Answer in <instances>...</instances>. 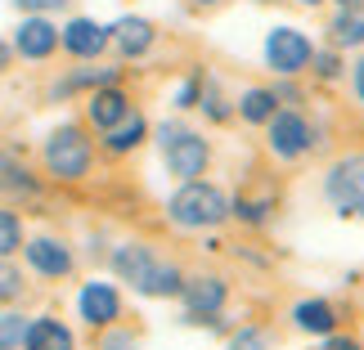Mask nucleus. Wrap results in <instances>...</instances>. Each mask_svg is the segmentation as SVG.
I'll return each mask as SVG.
<instances>
[{"label":"nucleus","mask_w":364,"mask_h":350,"mask_svg":"<svg viewBox=\"0 0 364 350\" xmlns=\"http://www.w3.org/2000/svg\"><path fill=\"white\" fill-rule=\"evenodd\" d=\"M166 220L176 229H189V234L220 229L230 220V193L220 185H212V180H185L166 198Z\"/></svg>","instance_id":"nucleus-1"},{"label":"nucleus","mask_w":364,"mask_h":350,"mask_svg":"<svg viewBox=\"0 0 364 350\" xmlns=\"http://www.w3.org/2000/svg\"><path fill=\"white\" fill-rule=\"evenodd\" d=\"M41 162H46V171H50L54 180H63V185L86 180V175H90V162H95V144H90V135H86V126H81V121L54 126V131L46 135Z\"/></svg>","instance_id":"nucleus-2"},{"label":"nucleus","mask_w":364,"mask_h":350,"mask_svg":"<svg viewBox=\"0 0 364 350\" xmlns=\"http://www.w3.org/2000/svg\"><path fill=\"white\" fill-rule=\"evenodd\" d=\"M158 153H162V166L180 180V185H185V180H203V171L212 166V144H207V135L185 126V121H162L158 126Z\"/></svg>","instance_id":"nucleus-3"},{"label":"nucleus","mask_w":364,"mask_h":350,"mask_svg":"<svg viewBox=\"0 0 364 350\" xmlns=\"http://www.w3.org/2000/svg\"><path fill=\"white\" fill-rule=\"evenodd\" d=\"M265 148H270L279 162H297L311 148H319V131L297 108H279V113L265 121Z\"/></svg>","instance_id":"nucleus-4"},{"label":"nucleus","mask_w":364,"mask_h":350,"mask_svg":"<svg viewBox=\"0 0 364 350\" xmlns=\"http://www.w3.org/2000/svg\"><path fill=\"white\" fill-rule=\"evenodd\" d=\"M225 301H230V283H225V278H216V274H193V278H185V288H180L185 324H207V328H220Z\"/></svg>","instance_id":"nucleus-5"},{"label":"nucleus","mask_w":364,"mask_h":350,"mask_svg":"<svg viewBox=\"0 0 364 350\" xmlns=\"http://www.w3.org/2000/svg\"><path fill=\"white\" fill-rule=\"evenodd\" d=\"M324 198L338 207L342 216L364 220V153H346L328 166L324 175Z\"/></svg>","instance_id":"nucleus-6"},{"label":"nucleus","mask_w":364,"mask_h":350,"mask_svg":"<svg viewBox=\"0 0 364 350\" xmlns=\"http://www.w3.org/2000/svg\"><path fill=\"white\" fill-rule=\"evenodd\" d=\"M311 36L297 32V27H274L270 36H265V67L279 77V81H288V77H301L306 67H311Z\"/></svg>","instance_id":"nucleus-7"},{"label":"nucleus","mask_w":364,"mask_h":350,"mask_svg":"<svg viewBox=\"0 0 364 350\" xmlns=\"http://www.w3.org/2000/svg\"><path fill=\"white\" fill-rule=\"evenodd\" d=\"M77 315L86 319L90 328H113L122 319V292L113 283H104V278H90V283H81V292H77Z\"/></svg>","instance_id":"nucleus-8"},{"label":"nucleus","mask_w":364,"mask_h":350,"mask_svg":"<svg viewBox=\"0 0 364 350\" xmlns=\"http://www.w3.org/2000/svg\"><path fill=\"white\" fill-rule=\"evenodd\" d=\"M59 50H68L81 63H95L108 50V27L95 23V18H68L59 27Z\"/></svg>","instance_id":"nucleus-9"},{"label":"nucleus","mask_w":364,"mask_h":350,"mask_svg":"<svg viewBox=\"0 0 364 350\" xmlns=\"http://www.w3.org/2000/svg\"><path fill=\"white\" fill-rule=\"evenodd\" d=\"M108 45H113L122 59H144V54L158 45V27L139 13H122L117 23H108Z\"/></svg>","instance_id":"nucleus-10"},{"label":"nucleus","mask_w":364,"mask_h":350,"mask_svg":"<svg viewBox=\"0 0 364 350\" xmlns=\"http://www.w3.org/2000/svg\"><path fill=\"white\" fill-rule=\"evenodd\" d=\"M23 251H27V265H32L41 278H68L77 270V256H73V247H68L63 238L41 234L32 243H23Z\"/></svg>","instance_id":"nucleus-11"},{"label":"nucleus","mask_w":364,"mask_h":350,"mask_svg":"<svg viewBox=\"0 0 364 350\" xmlns=\"http://www.w3.org/2000/svg\"><path fill=\"white\" fill-rule=\"evenodd\" d=\"M108 265H113V274L122 283H131V292H144V283L153 278V270H158V251L149 243H122V247H113Z\"/></svg>","instance_id":"nucleus-12"},{"label":"nucleus","mask_w":364,"mask_h":350,"mask_svg":"<svg viewBox=\"0 0 364 350\" xmlns=\"http://www.w3.org/2000/svg\"><path fill=\"white\" fill-rule=\"evenodd\" d=\"M59 50V27H54L46 13H27L18 23V32H14V54H23V59H50V54Z\"/></svg>","instance_id":"nucleus-13"},{"label":"nucleus","mask_w":364,"mask_h":350,"mask_svg":"<svg viewBox=\"0 0 364 350\" xmlns=\"http://www.w3.org/2000/svg\"><path fill=\"white\" fill-rule=\"evenodd\" d=\"M338 324H342V310L328 297H301L292 305V328L306 332V337H328V332H338Z\"/></svg>","instance_id":"nucleus-14"},{"label":"nucleus","mask_w":364,"mask_h":350,"mask_svg":"<svg viewBox=\"0 0 364 350\" xmlns=\"http://www.w3.org/2000/svg\"><path fill=\"white\" fill-rule=\"evenodd\" d=\"M100 135H104L100 144H104L108 158H126V153H135V148L149 139V117L139 113V108H131V113H126L117 126H108V131H100Z\"/></svg>","instance_id":"nucleus-15"},{"label":"nucleus","mask_w":364,"mask_h":350,"mask_svg":"<svg viewBox=\"0 0 364 350\" xmlns=\"http://www.w3.org/2000/svg\"><path fill=\"white\" fill-rule=\"evenodd\" d=\"M126 113H131V94L122 86H104V90H90L86 94V121L95 131H108V126H117Z\"/></svg>","instance_id":"nucleus-16"},{"label":"nucleus","mask_w":364,"mask_h":350,"mask_svg":"<svg viewBox=\"0 0 364 350\" xmlns=\"http://www.w3.org/2000/svg\"><path fill=\"white\" fill-rule=\"evenodd\" d=\"M23 350H77V337L63 319L54 315H41V319H27V337Z\"/></svg>","instance_id":"nucleus-17"},{"label":"nucleus","mask_w":364,"mask_h":350,"mask_svg":"<svg viewBox=\"0 0 364 350\" xmlns=\"http://www.w3.org/2000/svg\"><path fill=\"white\" fill-rule=\"evenodd\" d=\"M328 45L333 50H360L364 45V0L360 5H342L328 18Z\"/></svg>","instance_id":"nucleus-18"},{"label":"nucleus","mask_w":364,"mask_h":350,"mask_svg":"<svg viewBox=\"0 0 364 350\" xmlns=\"http://www.w3.org/2000/svg\"><path fill=\"white\" fill-rule=\"evenodd\" d=\"M279 94H274V86H247L243 94H239V104H234V117L239 121H247V126H265L274 113H279Z\"/></svg>","instance_id":"nucleus-19"},{"label":"nucleus","mask_w":364,"mask_h":350,"mask_svg":"<svg viewBox=\"0 0 364 350\" xmlns=\"http://www.w3.org/2000/svg\"><path fill=\"white\" fill-rule=\"evenodd\" d=\"M117 81H122V67H73L50 94L63 99V94H73V90H104V86H117Z\"/></svg>","instance_id":"nucleus-20"},{"label":"nucleus","mask_w":364,"mask_h":350,"mask_svg":"<svg viewBox=\"0 0 364 350\" xmlns=\"http://www.w3.org/2000/svg\"><path fill=\"white\" fill-rule=\"evenodd\" d=\"M180 288H185V270L171 261H158V270H153V278L144 283V292L139 297H149V301H171L180 297Z\"/></svg>","instance_id":"nucleus-21"},{"label":"nucleus","mask_w":364,"mask_h":350,"mask_svg":"<svg viewBox=\"0 0 364 350\" xmlns=\"http://www.w3.org/2000/svg\"><path fill=\"white\" fill-rule=\"evenodd\" d=\"M0 189L5 193H23V198H36L41 193V180L27 171V166H18V158H0Z\"/></svg>","instance_id":"nucleus-22"},{"label":"nucleus","mask_w":364,"mask_h":350,"mask_svg":"<svg viewBox=\"0 0 364 350\" xmlns=\"http://www.w3.org/2000/svg\"><path fill=\"white\" fill-rule=\"evenodd\" d=\"M270 212H274V193H261V198L239 193V198H230V216H239L243 225H252V229L270 225Z\"/></svg>","instance_id":"nucleus-23"},{"label":"nucleus","mask_w":364,"mask_h":350,"mask_svg":"<svg viewBox=\"0 0 364 350\" xmlns=\"http://www.w3.org/2000/svg\"><path fill=\"white\" fill-rule=\"evenodd\" d=\"M18 247H23V220H18V212L0 207V261H9Z\"/></svg>","instance_id":"nucleus-24"},{"label":"nucleus","mask_w":364,"mask_h":350,"mask_svg":"<svg viewBox=\"0 0 364 350\" xmlns=\"http://www.w3.org/2000/svg\"><path fill=\"white\" fill-rule=\"evenodd\" d=\"M198 108H203V117H207V121H216V126H225V121L234 117V104H230V99H225V94H220L216 86H212V81L203 86V99H198Z\"/></svg>","instance_id":"nucleus-25"},{"label":"nucleus","mask_w":364,"mask_h":350,"mask_svg":"<svg viewBox=\"0 0 364 350\" xmlns=\"http://www.w3.org/2000/svg\"><path fill=\"white\" fill-rule=\"evenodd\" d=\"M342 67H346V59H342V50H315L311 54V67H306V72H315L319 81H338L342 77Z\"/></svg>","instance_id":"nucleus-26"},{"label":"nucleus","mask_w":364,"mask_h":350,"mask_svg":"<svg viewBox=\"0 0 364 350\" xmlns=\"http://www.w3.org/2000/svg\"><path fill=\"white\" fill-rule=\"evenodd\" d=\"M23 337H27V315L5 310L0 315V350H23Z\"/></svg>","instance_id":"nucleus-27"},{"label":"nucleus","mask_w":364,"mask_h":350,"mask_svg":"<svg viewBox=\"0 0 364 350\" xmlns=\"http://www.w3.org/2000/svg\"><path fill=\"white\" fill-rule=\"evenodd\" d=\"M23 292H27V283H23V270L14 261H0V305H14V301H23Z\"/></svg>","instance_id":"nucleus-28"},{"label":"nucleus","mask_w":364,"mask_h":350,"mask_svg":"<svg viewBox=\"0 0 364 350\" xmlns=\"http://www.w3.org/2000/svg\"><path fill=\"white\" fill-rule=\"evenodd\" d=\"M225 350H270V337H265L261 328H252V324H243V328H234V332H230V341H225Z\"/></svg>","instance_id":"nucleus-29"},{"label":"nucleus","mask_w":364,"mask_h":350,"mask_svg":"<svg viewBox=\"0 0 364 350\" xmlns=\"http://www.w3.org/2000/svg\"><path fill=\"white\" fill-rule=\"evenodd\" d=\"M203 86H207V77H203V72L185 77V81H180V90H176V108H198V99H203Z\"/></svg>","instance_id":"nucleus-30"},{"label":"nucleus","mask_w":364,"mask_h":350,"mask_svg":"<svg viewBox=\"0 0 364 350\" xmlns=\"http://www.w3.org/2000/svg\"><path fill=\"white\" fill-rule=\"evenodd\" d=\"M95 350H139V337H135V332H126V328H108Z\"/></svg>","instance_id":"nucleus-31"},{"label":"nucleus","mask_w":364,"mask_h":350,"mask_svg":"<svg viewBox=\"0 0 364 350\" xmlns=\"http://www.w3.org/2000/svg\"><path fill=\"white\" fill-rule=\"evenodd\" d=\"M14 5H18L23 13H46V18H50L54 9H68L73 0H14Z\"/></svg>","instance_id":"nucleus-32"},{"label":"nucleus","mask_w":364,"mask_h":350,"mask_svg":"<svg viewBox=\"0 0 364 350\" xmlns=\"http://www.w3.org/2000/svg\"><path fill=\"white\" fill-rule=\"evenodd\" d=\"M319 350H364V341L351 337V332H328V337L319 341Z\"/></svg>","instance_id":"nucleus-33"},{"label":"nucleus","mask_w":364,"mask_h":350,"mask_svg":"<svg viewBox=\"0 0 364 350\" xmlns=\"http://www.w3.org/2000/svg\"><path fill=\"white\" fill-rule=\"evenodd\" d=\"M351 90H355V99L364 104V54H360L355 67H351Z\"/></svg>","instance_id":"nucleus-34"},{"label":"nucleus","mask_w":364,"mask_h":350,"mask_svg":"<svg viewBox=\"0 0 364 350\" xmlns=\"http://www.w3.org/2000/svg\"><path fill=\"white\" fill-rule=\"evenodd\" d=\"M9 59H14V50L5 45V40H0V72H5V67H9Z\"/></svg>","instance_id":"nucleus-35"},{"label":"nucleus","mask_w":364,"mask_h":350,"mask_svg":"<svg viewBox=\"0 0 364 350\" xmlns=\"http://www.w3.org/2000/svg\"><path fill=\"white\" fill-rule=\"evenodd\" d=\"M185 5H193V9H216L220 0H185Z\"/></svg>","instance_id":"nucleus-36"},{"label":"nucleus","mask_w":364,"mask_h":350,"mask_svg":"<svg viewBox=\"0 0 364 350\" xmlns=\"http://www.w3.org/2000/svg\"><path fill=\"white\" fill-rule=\"evenodd\" d=\"M297 5H306V9H315V5H324V0H297Z\"/></svg>","instance_id":"nucleus-37"},{"label":"nucleus","mask_w":364,"mask_h":350,"mask_svg":"<svg viewBox=\"0 0 364 350\" xmlns=\"http://www.w3.org/2000/svg\"><path fill=\"white\" fill-rule=\"evenodd\" d=\"M338 5H360V0H338Z\"/></svg>","instance_id":"nucleus-38"}]
</instances>
